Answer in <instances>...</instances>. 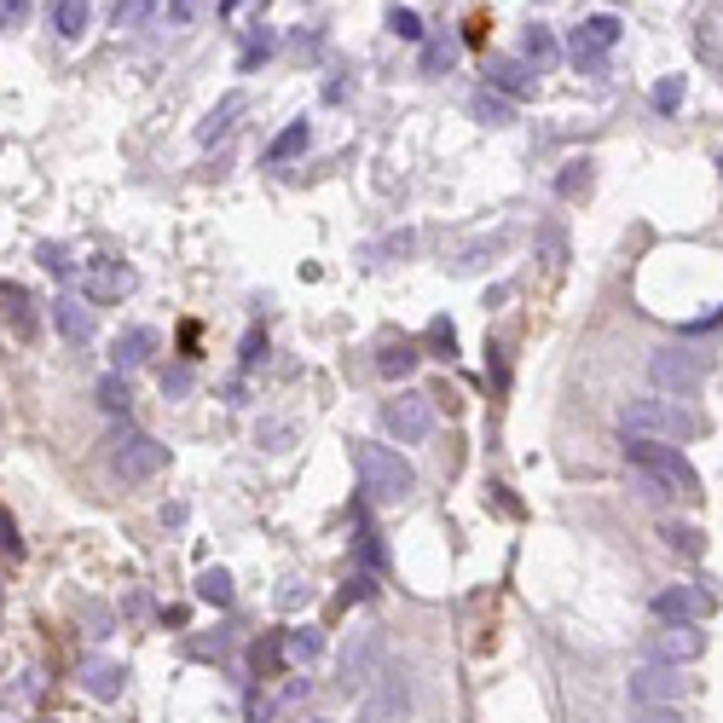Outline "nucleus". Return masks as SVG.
Returning <instances> with one entry per match:
<instances>
[{
	"instance_id": "31",
	"label": "nucleus",
	"mask_w": 723,
	"mask_h": 723,
	"mask_svg": "<svg viewBox=\"0 0 723 723\" xmlns=\"http://www.w3.org/2000/svg\"><path fill=\"white\" fill-rule=\"evenodd\" d=\"M389 30H394L400 41H423V18L411 12V7H394V12H389Z\"/></svg>"
},
{
	"instance_id": "34",
	"label": "nucleus",
	"mask_w": 723,
	"mask_h": 723,
	"mask_svg": "<svg viewBox=\"0 0 723 723\" xmlns=\"http://www.w3.org/2000/svg\"><path fill=\"white\" fill-rule=\"evenodd\" d=\"M428 348H434V359H452V353H457V330H452L446 319H434V324H428Z\"/></svg>"
},
{
	"instance_id": "17",
	"label": "nucleus",
	"mask_w": 723,
	"mask_h": 723,
	"mask_svg": "<svg viewBox=\"0 0 723 723\" xmlns=\"http://www.w3.org/2000/svg\"><path fill=\"white\" fill-rule=\"evenodd\" d=\"M376 660H382V637H359L353 649H348V689H365Z\"/></svg>"
},
{
	"instance_id": "28",
	"label": "nucleus",
	"mask_w": 723,
	"mask_h": 723,
	"mask_svg": "<svg viewBox=\"0 0 723 723\" xmlns=\"http://www.w3.org/2000/svg\"><path fill=\"white\" fill-rule=\"evenodd\" d=\"M99 405L111 411V417H127V405H134V394H127V376L111 371L105 382H99Z\"/></svg>"
},
{
	"instance_id": "30",
	"label": "nucleus",
	"mask_w": 723,
	"mask_h": 723,
	"mask_svg": "<svg viewBox=\"0 0 723 723\" xmlns=\"http://www.w3.org/2000/svg\"><path fill=\"white\" fill-rule=\"evenodd\" d=\"M272 47H278V35H272V30H255V35L244 41V59H238V64H244V70L267 64V59H272Z\"/></svg>"
},
{
	"instance_id": "35",
	"label": "nucleus",
	"mask_w": 723,
	"mask_h": 723,
	"mask_svg": "<svg viewBox=\"0 0 723 723\" xmlns=\"http://www.w3.org/2000/svg\"><path fill=\"white\" fill-rule=\"evenodd\" d=\"M151 7H157V0H116V23H122V30H134V23L151 18Z\"/></svg>"
},
{
	"instance_id": "21",
	"label": "nucleus",
	"mask_w": 723,
	"mask_h": 723,
	"mask_svg": "<svg viewBox=\"0 0 723 723\" xmlns=\"http://www.w3.org/2000/svg\"><path fill=\"white\" fill-rule=\"evenodd\" d=\"M417 342H389V348H382L376 353V371L382 376H389V382H400V376H411V371H417Z\"/></svg>"
},
{
	"instance_id": "16",
	"label": "nucleus",
	"mask_w": 723,
	"mask_h": 723,
	"mask_svg": "<svg viewBox=\"0 0 723 723\" xmlns=\"http://www.w3.org/2000/svg\"><path fill=\"white\" fill-rule=\"evenodd\" d=\"M53 319L64 330V342H87V335H93V313H87V301H75V296L53 301Z\"/></svg>"
},
{
	"instance_id": "40",
	"label": "nucleus",
	"mask_w": 723,
	"mask_h": 723,
	"mask_svg": "<svg viewBox=\"0 0 723 723\" xmlns=\"http://www.w3.org/2000/svg\"><path fill=\"white\" fill-rule=\"evenodd\" d=\"M30 18V0H0V23H23Z\"/></svg>"
},
{
	"instance_id": "37",
	"label": "nucleus",
	"mask_w": 723,
	"mask_h": 723,
	"mask_svg": "<svg viewBox=\"0 0 723 723\" xmlns=\"http://www.w3.org/2000/svg\"><path fill=\"white\" fill-rule=\"evenodd\" d=\"M197 12H203V0H168V23H174V30H186Z\"/></svg>"
},
{
	"instance_id": "25",
	"label": "nucleus",
	"mask_w": 723,
	"mask_h": 723,
	"mask_svg": "<svg viewBox=\"0 0 723 723\" xmlns=\"http://www.w3.org/2000/svg\"><path fill=\"white\" fill-rule=\"evenodd\" d=\"M660 538H665L678 556H706V533L689 527V521H660Z\"/></svg>"
},
{
	"instance_id": "44",
	"label": "nucleus",
	"mask_w": 723,
	"mask_h": 723,
	"mask_svg": "<svg viewBox=\"0 0 723 723\" xmlns=\"http://www.w3.org/2000/svg\"><path fill=\"white\" fill-rule=\"evenodd\" d=\"M313 723H324V717H313Z\"/></svg>"
},
{
	"instance_id": "10",
	"label": "nucleus",
	"mask_w": 723,
	"mask_h": 723,
	"mask_svg": "<svg viewBox=\"0 0 723 723\" xmlns=\"http://www.w3.org/2000/svg\"><path fill=\"white\" fill-rule=\"evenodd\" d=\"M122 296H134V267L116 261V255H93V261H82V301L116 307Z\"/></svg>"
},
{
	"instance_id": "13",
	"label": "nucleus",
	"mask_w": 723,
	"mask_h": 723,
	"mask_svg": "<svg viewBox=\"0 0 723 723\" xmlns=\"http://www.w3.org/2000/svg\"><path fill=\"white\" fill-rule=\"evenodd\" d=\"M486 87L504 93L509 105H515V99H533L538 93V70L527 59H493V64H486Z\"/></svg>"
},
{
	"instance_id": "42",
	"label": "nucleus",
	"mask_w": 723,
	"mask_h": 723,
	"mask_svg": "<svg viewBox=\"0 0 723 723\" xmlns=\"http://www.w3.org/2000/svg\"><path fill=\"white\" fill-rule=\"evenodd\" d=\"M642 723H683L678 706H642Z\"/></svg>"
},
{
	"instance_id": "9",
	"label": "nucleus",
	"mask_w": 723,
	"mask_h": 723,
	"mask_svg": "<svg viewBox=\"0 0 723 723\" xmlns=\"http://www.w3.org/2000/svg\"><path fill=\"white\" fill-rule=\"evenodd\" d=\"M717 613V597L706 585H665L654 597V619L660 626H706Z\"/></svg>"
},
{
	"instance_id": "38",
	"label": "nucleus",
	"mask_w": 723,
	"mask_h": 723,
	"mask_svg": "<svg viewBox=\"0 0 723 723\" xmlns=\"http://www.w3.org/2000/svg\"><path fill=\"white\" fill-rule=\"evenodd\" d=\"M0 550L7 556H23V545H18V527H12V515L0 509Z\"/></svg>"
},
{
	"instance_id": "29",
	"label": "nucleus",
	"mask_w": 723,
	"mask_h": 723,
	"mask_svg": "<svg viewBox=\"0 0 723 723\" xmlns=\"http://www.w3.org/2000/svg\"><path fill=\"white\" fill-rule=\"evenodd\" d=\"M556 192H561V197H585V192H590V163H585V157L567 163L561 179H556Z\"/></svg>"
},
{
	"instance_id": "12",
	"label": "nucleus",
	"mask_w": 723,
	"mask_h": 723,
	"mask_svg": "<svg viewBox=\"0 0 723 723\" xmlns=\"http://www.w3.org/2000/svg\"><path fill=\"white\" fill-rule=\"evenodd\" d=\"M157 348H163V335L151 324H127L111 342V371H140V365H151V353H157Z\"/></svg>"
},
{
	"instance_id": "19",
	"label": "nucleus",
	"mask_w": 723,
	"mask_h": 723,
	"mask_svg": "<svg viewBox=\"0 0 723 723\" xmlns=\"http://www.w3.org/2000/svg\"><path fill=\"white\" fill-rule=\"evenodd\" d=\"M87 23H93L87 0H53V30H59L64 41H82V35H87Z\"/></svg>"
},
{
	"instance_id": "23",
	"label": "nucleus",
	"mask_w": 723,
	"mask_h": 723,
	"mask_svg": "<svg viewBox=\"0 0 723 723\" xmlns=\"http://www.w3.org/2000/svg\"><path fill=\"white\" fill-rule=\"evenodd\" d=\"M197 597L209 602V608H231V597H238V590H231L226 567H203V574H197Z\"/></svg>"
},
{
	"instance_id": "15",
	"label": "nucleus",
	"mask_w": 723,
	"mask_h": 723,
	"mask_svg": "<svg viewBox=\"0 0 723 723\" xmlns=\"http://www.w3.org/2000/svg\"><path fill=\"white\" fill-rule=\"evenodd\" d=\"M244 111H249V93H226L220 105L197 122V140H203V145H220V140L231 134V127H238V116H244Z\"/></svg>"
},
{
	"instance_id": "1",
	"label": "nucleus",
	"mask_w": 723,
	"mask_h": 723,
	"mask_svg": "<svg viewBox=\"0 0 723 723\" xmlns=\"http://www.w3.org/2000/svg\"><path fill=\"white\" fill-rule=\"evenodd\" d=\"M626 463L642 486V498H671V504H701V475L694 463L665 446V441H626Z\"/></svg>"
},
{
	"instance_id": "7",
	"label": "nucleus",
	"mask_w": 723,
	"mask_h": 723,
	"mask_svg": "<svg viewBox=\"0 0 723 723\" xmlns=\"http://www.w3.org/2000/svg\"><path fill=\"white\" fill-rule=\"evenodd\" d=\"M689 689H694V678H683V665H660V660L637 665L626 683L637 706H678V701H689Z\"/></svg>"
},
{
	"instance_id": "33",
	"label": "nucleus",
	"mask_w": 723,
	"mask_h": 723,
	"mask_svg": "<svg viewBox=\"0 0 723 723\" xmlns=\"http://www.w3.org/2000/svg\"><path fill=\"white\" fill-rule=\"evenodd\" d=\"M678 105H683V75H665V82L654 87V111H660V116H671Z\"/></svg>"
},
{
	"instance_id": "22",
	"label": "nucleus",
	"mask_w": 723,
	"mask_h": 723,
	"mask_svg": "<svg viewBox=\"0 0 723 723\" xmlns=\"http://www.w3.org/2000/svg\"><path fill=\"white\" fill-rule=\"evenodd\" d=\"M278 649H283V660H290V665H307V660L324 649V642H319L313 626H296V631H283V637H278Z\"/></svg>"
},
{
	"instance_id": "32",
	"label": "nucleus",
	"mask_w": 723,
	"mask_h": 723,
	"mask_svg": "<svg viewBox=\"0 0 723 723\" xmlns=\"http://www.w3.org/2000/svg\"><path fill=\"white\" fill-rule=\"evenodd\" d=\"M452 59H457V41H452V35H441V41H428V47H423V70H428V75H434V70H446Z\"/></svg>"
},
{
	"instance_id": "14",
	"label": "nucleus",
	"mask_w": 723,
	"mask_h": 723,
	"mask_svg": "<svg viewBox=\"0 0 723 723\" xmlns=\"http://www.w3.org/2000/svg\"><path fill=\"white\" fill-rule=\"evenodd\" d=\"M0 307H7V319H12V330L23 335V342H35V330H41V301L23 290V283H0Z\"/></svg>"
},
{
	"instance_id": "3",
	"label": "nucleus",
	"mask_w": 723,
	"mask_h": 723,
	"mask_svg": "<svg viewBox=\"0 0 723 723\" xmlns=\"http://www.w3.org/2000/svg\"><path fill=\"white\" fill-rule=\"evenodd\" d=\"M353 469H359V486H365L371 504H405L411 493H417V469H411L394 446L353 441Z\"/></svg>"
},
{
	"instance_id": "2",
	"label": "nucleus",
	"mask_w": 723,
	"mask_h": 723,
	"mask_svg": "<svg viewBox=\"0 0 723 723\" xmlns=\"http://www.w3.org/2000/svg\"><path fill=\"white\" fill-rule=\"evenodd\" d=\"M619 428H626V441L683 446V441H701L706 434V417L689 400H626L619 405Z\"/></svg>"
},
{
	"instance_id": "39",
	"label": "nucleus",
	"mask_w": 723,
	"mask_h": 723,
	"mask_svg": "<svg viewBox=\"0 0 723 723\" xmlns=\"http://www.w3.org/2000/svg\"><path fill=\"white\" fill-rule=\"evenodd\" d=\"M163 389H168V394H186V389H192V371H186V365L163 371Z\"/></svg>"
},
{
	"instance_id": "11",
	"label": "nucleus",
	"mask_w": 723,
	"mask_h": 723,
	"mask_svg": "<svg viewBox=\"0 0 723 723\" xmlns=\"http://www.w3.org/2000/svg\"><path fill=\"white\" fill-rule=\"evenodd\" d=\"M642 654L660 660V665H694L706 654V631L701 626H660V631H649Z\"/></svg>"
},
{
	"instance_id": "41",
	"label": "nucleus",
	"mask_w": 723,
	"mask_h": 723,
	"mask_svg": "<svg viewBox=\"0 0 723 723\" xmlns=\"http://www.w3.org/2000/svg\"><path fill=\"white\" fill-rule=\"evenodd\" d=\"M261 353H267V335H261V330H249V335H244V365H255Z\"/></svg>"
},
{
	"instance_id": "8",
	"label": "nucleus",
	"mask_w": 723,
	"mask_h": 723,
	"mask_svg": "<svg viewBox=\"0 0 723 723\" xmlns=\"http://www.w3.org/2000/svg\"><path fill=\"white\" fill-rule=\"evenodd\" d=\"M619 35H626V23H619L613 12H597V18H585L579 30H574V41H567V59H574L579 70H590V75H602V64H608V53L619 47Z\"/></svg>"
},
{
	"instance_id": "36",
	"label": "nucleus",
	"mask_w": 723,
	"mask_h": 723,
	"mask_svg": "<svg viewBox=\"0 0 723 723\" xmlns=\"http://www.w3.org/2000/svg\"><path fill=\"white\" fill-rule=\"evenodd\" d=\"M359 550H365L371 567H382V538H376V527L365 521V509H359Z\"/></svg>"
},
{
	"instance_id": "18",
	"label": "nucleus",
	"mask_w": 723,
	"mask_h": 723,
	"mask_svg": "<svg viewBox=\"0 0 723 723\" xmlns=\"http://www.w3.org/2000/svg\"><path fill=\"white\" fill-rule=\"evenodd\" d=\"M521 53H527V64H533L538 75H545V70H550V64L561 59V41H556V35L545 30V23H533V30L521 35Z\"/></svg>"
},
{
	"instance_id": "20",
	"label": "nucleus",
	"mask_w": 723,
	"mask_h": 723,
	"mask_svg": "<svg viewBox=\"0 0 723 723\" xmlns=\"http://www.w3.org/2000/svg\"><path fill=\"white\" fill-rule=\"evenodd\" d=\"M122 678H127V671L111 665V660H87V671H82L87 694H99V701H116V694H122Z\"/></svg>"
},
{
	"instance_id": "43",
	"label": "nucleus",
	"mask_w": 723,
	"mask_h": 723,
	"mask_svg": "<svg viewBox=\"0 0 723 723\" xmlns=\"http://www.w3.org/2000/svg\"><path fill=\"white\" fill-rule=\"evenodd\" d=\"M41 261H47V267H53V272H70V255H64L59 244H47V249H41Z\"/></svg>"
},
{
	"instance_id": "5",
	"label": "nucleus",
	"mask_w": 723,
	"mask_h": 723,
	"mask_svg": "<svg viewBox=\"0 0 723 723\" xmlns=\"http://www.w3.org/2000/svg\"><path fill=\"white\" fill-rule=\"evenodd\" d=\"M706 376H712V353H701V348H654V359H649V382L678 400L694 394Z\"/></svg>"
},
{
	"instance_id": "24",
	"label": "nucleus",
	"mask_w": 723,
	"mask_h": 723,
	"mask_svg": "<svg viewBox=\"0 0 723 723\" xmlns=\"http://www.w3.org/2000/svg\"><path fill=\"white\" fill-rule=\"evenodd\" d=\"M469 111H475V122H486V127H509V122H515V105H509L504 93H493V87H481Z\"/></svg>"
},
{
	"instance_id": "26",
	"label": "nucleus",
	"mask_w": 723,
	"mask_h": 723,
	"mask_svg": "<svg viewBox=\"0 0 723 723\" xmlns=\"http://www.w3.org/2000/svg\"><path fill=\"white\" fill-rule=\"evenodd\" d=\"M301 151H307V122H290V127H283V134L267 145V168H283L290 157H301Z\"/></svg>"
},
{
	"instance_id": "27",
	"label": "nucleus",
	"mask_w": 723,
	"mask_h": 723,
	"mask_svg": "<svg viewBox=\"0 0 723 723\" xmlns=\"http://www.w3.org/2000/svg\"><path fill=\"white\" fill-rule=\"evenodd\" d=\"M504 231H493V238H481V244H469V249H463L457 255V261H452V272H475V267H486V255H504Z\"/></svg>"
},
{
	"instance_id": "6",
	"label": "nucleus",
	"mask_w": 723,
	"mask_h": 723,
	"mask_svg": "<svg viewBox=\"0 0 723 723\" xmlns=\"http://www.w3.org/2000/svg\"><path fill=\"white\" fill-rule=\"evenodd\" d=\"M382 428H389L400 446H423L434 434V400L417 394V389H400L389 405H382Z\"/></svg>"
},
{
	"instance_id": "4",
	"label": "nucleus",
	"mask_w": 723,
	"mask_h": 723,
	"mask_svg": "<svg viewBox=\"0 0 723 723\" xmlns=\"http://www.w3.org/2000/svg\"><path fill=\"white\" fill-rule=\"evenodd\" d=\"M105 446H111V469H116L122 481H151V475H163V463H168V446L151 441V434L134 428V423L111 428Z\"/></svg>"
}]
</instances>
